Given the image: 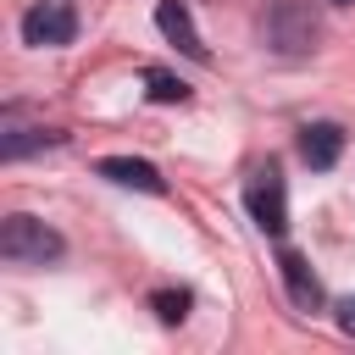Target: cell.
Instances as JSON below:
<instances>
[{
  "mask_svg": "<svg viewBox=\"0 0 355 355\" xmlns=\"http://www.w3.org/2000/svg\"><path fill=\"white\" fill-rule=\"evenodd\" d=\"M61 255H67V239H61L55 227H44L39 216L11 211V216L0 222V261H6V266H50V261H61Z\"/></svg>",
  "mask_w": 355,
  "mask_h": 355,
  "instance_id": "cell-1",
  "label": "cell"
},
{
  "mask_svg": "<svg viewBox=\"0 0 355 355\" xmlns=\"http://www.w3.org/2000/svg\"><path fill=\"white\" fill-rule=\"evenodd\" d=\"M261 39L277 55H311L316 39H322V17H316L311 0H272L266 17H261Z\"/></svg>",
  "mask_w": 355,
  "mask_h": 355,
  "instance_id": "cell-2",
  "label": "cell"
},
{
  "mask_svg": "<svg viewBox=\"0 0 355 355\" xmlns=\"http://www.w3.org/2000/svg\"><path fill=\"white\" fill-rule=\"evenodd\" d=\"M244 205H250V216H255V227H261V233H272V239H283V233H288V194H283V172H277L272 161L250 178Z\"/></svg>",
  "mask_w": 355,
  "mask_h": 355,
  "instance_id": "cell-3",
  "label": "cell"
},
{
  "mask_svg": "<svg viewBox=\"0 0 355 355\" xmlns=\"http://www.w3.org/2000/svg\"><path fill=\"white\" fill-rule=\"evenodd\" d=\"M78 39V11L67 0H39L22 11V44L33 50H55V44H72Z\"/></svg>",
  "mask_w": 355,
  "mask_h": 355,
  "instance_id": "cell-4",
  "label": "cell"
},
{
  "mask_svg": "<svg viewBox=\"0 0 355 355\" xmlns=\"http://www.w3.org/2000/svg\"><path fill=\"white\" fill-rule=\"evenodd\" d=\"M155 28H161L189 61H211V50H205V39H200V28H194V17H189L183 0H161V6H155Z\"/></svg>",
  "mask_w": 355,
  "mask_h": 355,
  "instance_id": "cell-5",
  "label": "cell"
},
{
  "mask_svg": "<svg viewBox=\"0 0 355 355\" xmlns=\"http://www.w3.org/2000/svg\"><path fill=\"white\" fill-rule=\"evenodd\" d=\"M277 272H283V288H288V300L300 311H316L322 305V283H316V272H311V261L300 250H277Z\"/></svg>",
  "mask_w": 355,
  "mask_h": 355,
  "instance_id": "cell-6",
  "label": "cell"
},
{
  "mask_svg": "<svg viewBox=\"0 0 355 355\" xmlns=\"http://www.w3.org/2000/svg\"><path fill=\"white\" fill-rule=\"evenodd\" d=\"M55 139H61V133H50V128H22V111L6 105V116H0V161H22L28 150L55 144Z\"/></svg>",
  "mask_w": 355,
  "mask_h": 355,
  "instance_id": "cell-7",
  "label": "cell"
},
{
  "mask_svg": "<svg viewBox=\"0 0 355 355\" xmlns=\"http://www.w3.org/2000/svg\"><path fill=\"white\" fill-rule=\"evenodd\" d=\"M300 155H305V166L327 172V166L344 155V128H338V122H305V128H300Z\"/></svg>",
  "mask_w": 355,
  "mask_h": 355,
  "instance_id": "cell-8",
  "label": "cell"
},
{
  "mask_svg": "<svg viewBox=\"0 0 355 355\" xmlns=\"http://www.w3.org/2000/svg\"><path fill=\"white\" fill-rule=\"evenodd\" d=\"M100 178H111V183H122V189H144V194H166V178L150 166V161H139V155H105L100 166H94Z\"/></svg>",
  "mask_w": 355,
  "mask_h": 355,
  "instance_id": "cell-9",
  "label": "cell"
},
{
  "mask_svg": "<svg viewBox=\"0 0 355 355\" xmlns=\"http://www.w3.org/2000/svg\"><path fill=\"white\" fill-rule=\"evenodd\" d=\"M144 89H150L155 105H183V100H189V83L172 78L166 67H144Z\"/></svg>",
  "mask_w": 355,
  "mask_h": 355,
  "instance_id": "cell-10",
  "label": "cell"
},
{
  "mask_svg": "<svg viewBox=\"0 0 355 355\" xmlns=\"http://www.w3.org/2000/svg\"><path fill=\"white\" fill-rule=\"evenodd\" d=\"M189 305H194V300H189V288H155V294H150V311H155L166 327H178V322L189 316Z\"/></svg>",
  "mask_w": 355,
  "mask_h": 355,
  "instance_id": "cell-11",
  "label": "cell"
},
{
  "mask_svg": "<svg viewBox=\"0 0 355 355\" xmlns=\"http://www.w3.org/2000/svg\"><path fill=\"white\" fill-rule=\"evenodd\" d=\"M338 327L355 338V294H344V300H338Z\"/></svg>",
  "mask_w": 355,
  "mask_h": 355,
  "instance_id": "cell-12",
  "label": "cell"
},
{
  "mask_svg": "<svg viewBox=\"0 0 355 355\" xmlns=\"http://www.w3.org/2000/svg\"><path fill=\"white\" fill-rule=\"evenodd\" d=\"M333 6H355V0H333Z\"/></svg>",
  "mask_w": 355,
  "mask_h": 355,
  "instance_id": "cell-13",
  "label": "cell"
}]
</instances>
